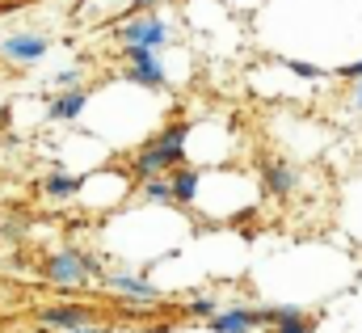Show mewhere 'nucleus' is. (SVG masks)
I'll list each match as a JSON object with an SVG mask.
<instances>
[{
  "label": "nucleus",
  "mask_w": 362,
  "mask_h": 333,
  "mask_svg": "<svg viewBox=\"0 0 362 333\" xmlns=\"http://www.w3.org/2000/svg\"><path fill=\"white\" fill-rule=\"evenodd\" d=\"M0 51L17 64H34L47 55V38H34V34H13V38H0Z\"/></svg>",
  "instance_id": "0eeeda50"
},
{
  "label": "nucleus",
  "mask_w": 362,
  "mask_h": 333,
  "mask_svg": "<svg viewBox=\"0 0 362 333\" xmlns=\"http://www.w3.org/2000/svg\"><path fill=\"white\" fill-rule=\"evenodd\" d=\"M118 38H122V47H127V43H135V47H152V51H156V47L165 43V21H160V17H152V13H144V17H135L131 26H122V30H118Z\"/></svg>",
  "instance_id": "39448f33"
},
{
  "label": "nucleus",
  "mask_w": 362,
  "mask_h": 333,
  "mask_svg": "<svg viewBox=\"0 0 362 333\" xmlns=\"http://www.w3.org/2000/svg\"><path fill=\"white\" fill-rule=\"evenodd\" d=\"M85 106H89V93H85V89H72V93H64V97H55V101L47 106V118L68 123V118H81Z\"/></svg>",
  "instance_id": "9d476101"
},
{
  "label": "nucleus",
  "mask_w": 362,
  "mask_h": 333,
  "mask_svg": "<svg viewBox=\"0 0 362 333\" xmlns=\"http://www.w3.org/2000/svg\"><path fill=\"white\" fill-rule=\"evenodd\" d=\"M30 232V215L17 211V207H0V237L4 241H21Z\"/></svg>",
  "instance_id": "f8f14e48"
},
{
  "label": "nucleus",
  "mask_w": 362,
  "mask_h": 333,
  "mask_svg": "<svg viewBox=\"0 0 362 333\" xmlns=\"http://www.w3.org/2000/svg\"><path fill=\"white\" fill-rule=\"evenodd\" d=\"M257 325V312L253 308H228V312H215L211 317V329L215 333H249Z\"/></svg>",
  "instance_id": "1a4fd4ad"
},
{
  "label": "nucleus",
  "mask_w": 362,
  "mask_h": 333,
  "mask_svg": "<svg viewBox=\"0 0 362 333\" xmlns=\"http://www.w3.org/2000/svg\"><path fill=\"white\" fill-rule=\"evenodd\" d=\"M262 177H266L270 194H278V198H286V194L299 186V173H295L291 161H266V165H262Z\"/></svg>",
  "instance_id": "6e6552de"
},
{
  "label": "nucleus",
  "mask_w": 362,
  "mask_h": 333,
  "mask_svg": "<svg viewBox=\"0 0 362 333\" xmlns=\"http://www.w3.org/2000/svg\"><path fill=\"white\" fill-rule=\"evenodd\" d=\"M152 4H156V0H131V9H139V13H148Z\"/></svg>",
  "instance_id": "6ab92c4d"
},
{
  "label": "nucleus",
  "mask_w": 362,
  "mask_h": 333,
  "mask_svg": "<svg viewBox=\"0 0 362 333\" xmlns=\"http://www.w3.org/2000/svg\"><path fill=\"white\" fill-rule=\"evenodd\" d=\"M198 181H202V173H198V169H181V173H173L169 190H173V198H177V203H194V198H198Z\"/></svg>",
  "instance_id": "ddd939ff"
},
{
  "label": "nucleus",
  "mask_w": 362,
  "mask_h": 333,
  "mask_svg": "<svg viewBox=\"0 0 362 333\" xmlns=\"http://www.w3.org/2000/svg\"><path fill=\"white\" fill-rule=\"evenodd\" d=\"M38 321L47 329H81V325H93V308H85V304H47V308H38Z\"/></svg>",
  "instance_id": "20e7f679"
},
{
  "label": "nucleus",
  "mask_w": 362,
  "mask_h": 333,
  "mask_svg": "<svg viewBox=\"0 0 362 333\" xmlns=\"http://www.w3.org/2000/svg\"><path fill=\"white\" fill-rule=\"evenodd\" d=\"M274 333H312V321L299 312V317H286V321H278V325H274Z\"/></svg>",
  "instance_id": "2eb2a0df"
},
{
  "label": "nucleus",
  "mask_w": 362,
  "mask_h": 333,
  "mask_svg": "<svg viewBox=\"0 0 362 333\" xmlns=\"http://www.w3.org/2000/svg\"><path fill=\"white\" fill-rule=\"evenodd\" d=\"M144 198H152V203H173V190H169V181H160V177H144Z\"/></svg>",
  "instance_id": "4468645a"
},
{
  "label": "nucleus",
  "mask_w": 362,
  "mask_h": 333,
  "mask_svg": "<svg viewBox=\"0 0 362 333\" xmlns=\"http://www.w3.org/2000/svg\"><path fill=\"white\" fill-rule=\"evenodd\" d=\"M93 274H101V261L89 257V253H76V249L51 253L42 261V278L51 287H81V283H89Z\"/></svg>",
  "instance_id": "f03ea898"
},
{
  "label": "nucleus",
  "mask_w": 362,
  "mask_h": 333,
  "mask_svg": "<svg viewBox=\"0 0 362 333\" xmlns=\"http://www.w3.org/2000/svg\"><path fill=\"white\" fill-rule=\"evenodd\" d=\"M68 333H101L97 325H81V329H68Z\"/></svg>",
  "instance_id": "aec40b11"
},
{
  "label": "nucleus",
  "mask_w": 362,
  "mask_h": 333,
  "mask_svg": "<svg viewBox=\"0 0 362 333\" xmlns=\"http://www.w3.org/2000/svg\"><path fill=\"white\" fill-rule=\"evenodd\" d=\"M81 186H85V177H76V173H47V181H42V190L51 198H72V194H81Z\"/></svg>",
  "instance_id": "9b49d317"
},
{
  "label": "nucleus",
  "mask_w": 362,
  "mask_h": 333,
  "mask_svg": "<svg viewBox=\"0 0 362 333\" xmlns=\"http://www.w3.org/2000/svg\"><path fill=\"white\" fill-rule=\"evenodd\" d=\"M122 55H127V64H131V68H127V81L148 84V89H165V68H160V60H156L152 47H135V43H127Z\"/></svg>",
  "instance_id": "7ed1b4c3"
},
{
  "label": "nucleus",
  "mask_w": 362,
  "mask_h": 333,
  "mask_svg": "<svg viewBox=\"0 0 362 333\" xmlns=\"http://www.w3.org/2000/svg\"><path fill=\"white\" fill-rule=\"evenodd\" d=\"M286 68H291L295 77H303V81H316V77H325L320 68H312V64H299V60H286Z\"/></svg>",
  "instance_id": "dca6fc26"
},
{
  "label": "nucleus",
  "mask_w": 362,
  "mask_h": 333,
  "mask_svg": "<svg viewBox=\"0 0 362 333\" xmlns=\"http://www.w3.org/2000/svg\"><path fill=\"white\" fill-rule=\"evenodd\" d=\"M354 106L362 110V81H358V93H354Z\"/></svg>",
  "instance_id": "412c9836"
},
{
  "label": "nucleus",
  "mask_w": 362,
  "mask_h": 333,
  "mask_svg": "<svg viewBox=\"0 0 362 333\" xmlns=\"http://www.w3.org/2000/svg\"><path fill=\"white\" fill-rule=\"evenodd\" d=\"M101 283H105V291L131 295V300H139V304H160V291H156L148 278H135V274H105Z\"/></svg>",
  "instance_id": "423d86ee"
},
{
  "label": "nucleus",
  "mask_w": 362,
  "mask_h": 333,
  "mask_svg": "<svg viewBox=\"0 0 362 333\" xmlns=\"http://www.w3.org/2000/svg\"><path fill=\"white\" fill-rule=\"evenodd\" d=\"M181 161H185V127L181 123H173V127H165L135 161H131V177H156L160 169H177Z\"/></svg>",
  "instance_id": "f257e3e1"
},
{
  "label": "nucleus",
  "mask_w": 362,
  "mask_h": 333,
  "mask_svg": "<svg viewBox=\"0 0 362 333\" xmlns=\"http://www.w3.org/2000/svg\"><path fill=\"white\" fill-rule=\"evenodd\" d=\"M215 308H219L215 300H194L189 304V317H215Z\"/></svg>",
  "instance_id": "f3484780"
},
{
  "label": "nucleus",
  "mask_w": 362,
  "mask_h": 333,
  "mask_svg": "<svg viewBox=\"0 0 362 333\" xmlns=\"http://www.w3.org/2000/svg\"><path fill=\"white\" fill-rule=\"evenodd\" d=\"M337 77H346V81H362V64H346Z\"/></svg>",
  "instance_id": "a211bd4d"
}]
</instances>
